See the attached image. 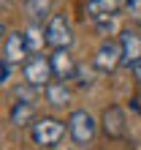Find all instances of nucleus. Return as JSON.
<instances>
[{
  "label": "nucleus",
  "mask_w": 141,
  "mask_h": 150,
  "mask_svg": "<svg viewBox=\"0 0 141 150\" xmlns=\"http://www.w3.org/2000/svg\"><path fill=\"white\" fill-rule=\"evenodd\" d=\"M43 41L54 52L57 49H70V44H73V28L65 19V14H52L49 16L46 28H43Z\"/></svg>",
  "instance_id": "1"
},
{
  "label": "nucleus",
  "mask_w": 141,
  "mask_h": 150,
  "mask_svg": "<svg viewBox=\"0 0 141 150\" xmlns=\"http://www.w3.org/2000/svg\"><path fill=\"white\" fill-rule=\"evenodd\" d=\"M95 131H98V123L87 109H73L68 117V134L76 145H90L95 139Z\"/></svg>",
  "instance_id": "2"
},
{
  "label": "nucleus",
  "mask_w": 141,
  "mask_h": 150,
  "mask_svg": "<svg viewBox=\"0 0 141 150\" xmlns=\"http://www.w3.org/2000/svg\"><path fill=\"white\" fill-rule=\"evenodd\" d=\"M30 137L35 145H43V147H54L60 139L65 137V123L57 120V117H38L30 128Z\"/></svg>",
  "instance_id": "3"
},
{
  "label": "nucleus",
  "mask_w": 141,
  "mask_h": 150,
  "mask_svg": "<svg viewBox=\"0 0 141 150\" xmlns=\"http://www.w3.org/2000/svg\"><path fill=\"white\" fill-rule=\"evenodd\" d=\"M92 66L98 71H114L117 66H122V49H119V38H103L101 47L95 49V57H92Z\"/></svg>",
  "instance_id": "4"
},
{
  "label": "nucleus",
  "mask_w": 141,
  "mask_h": 150,
  "mask_svg": "<svg viewBox=\"0 0 141 150\" xmlns=\"http://www.w3.org/2000/svg\"><path fill=\"white\" fill-rule=\"evenodd\" d=\"M22 74H24V85H30V87H46L52 82V76H54L49 57H41V55H33L22 66Z\"/></svg>",
  "instance_id": "5"
},
{
  "label": "nucleus",
  "mask_w": 141,
  "mask_h": 150,
  "mask_svg": "<svg viewBox=\"0 0 141 150\" xmlns=\"http://www.w3.org/2000/svg\"><path fill=\"white\" fill-rule=\"evenodd\" d=\"M101 126H103V134L109 139H122L128 134V117H125V109L119 104H111L106 107L101 115Z\"/></svg>",
  "instance_id": "6"
},
{
  "label": "nucleus",
  "mask_w": 141,
  "mask_h": 150,
  "mask_svg": "<svg viewBox=\"0 0 141 150\" xmlns=\"http://www.w3.org/2000/svg\"><path fill=\"white\" fill-rule=\"evenodd\" d=\"M27 41H24V33L22 30H11L3 41V66H19L24 57H27Z\"/></svg>",
  "instance_id": "7"
},
{
  "label": "nucleus",
  "mask_w": 141,
  "mask_h": 150,
  "mask_svg": "<svg viewBox=\"0 0 141 150\" xmlns=\"http://www.w3.org/2000/svg\"><path fill=\"white\" fill-rule=\"evenodd\" d=\"M119 49H122V66L133 68L141 60V36L136 30H122L119 33Z\"/></svg>",
  "instance_id": "8"
},
{
  "label": "nucleus",
  "mask_w": 141,
  "mask_h": 150,
  "mask_svg": "<svg viewBox=\"0 0 141 150\" xmlns=\"http://www.w3.org/2000/svg\"><path fill=\"white\" fill-rule=\"evenodd\" d=\"M49 66H52V74H54L60 82H65V79H73L76 76V60L70 57L68 49H57L54 55L49 57Z\"/></svg>",
  "instance_id": "9"
},
{
  "label": "nucleus",
  "mask_w": 141,
  "mask_h": 150,
  "mask_svg": "<svg viewBox=\"0 0 141 150\" xmlns=\"http://www.w3.org/2000/svg\"><path fill=\"white\" fill-rule=\"evenodd\" d=\"M122 3H125V0H87L84 11H87V16L95 19V22H101V19H114L117 11L122 8Z\"/></svg>",
  "instance_id": "10"
},
{
  "label": "nucleus",
  "mask_w": 141,
  "mask_h": 150,
  "mask_svg": "<svg viewBox=\"0 0 141 150\" xmlns=\"http://www.w3.org/2000/svg\"><path fill=\"white\" fill-rule=\"evenodd\" d=\"M8 117H11V123L19 126V128L35 123V107H33V101H16L11 107V112H8Z\"/></svg>",
  "instance_id": "11"
},
{
  "label": "nucleus",
  "mask_w": 141,
  "mask_h": 150,
  "mask_svg": "<svg viewBox=\"0 0 141 150\" xmlns=\"http://www.w3.org/2000/svg\"><path fill=\"white\" fill-rule=\"evenodd\" d=\"M43 93H46V101L52 107H65L70 101V90H68L65 82H54V79H52V82L43 87Z\"/></svg>",
  "instance_id": "12"
},
{
  "label": "nucleus",
  "mask_w": 141,
  "mask_h": 150,
  "mask_svg": "<svg viewBox=\"0 0 141 150\" xmlns=\"http://www.w3.org/2000/svg\"><path fill=\"white\" fill-rule=\"evenodd\" d=\"M24 14L33 22L46 19V16H52V0H24Z\"/></svg>",
  "instance_id": "13"
},
{
  "label": "nucleus",
  "mask_w": 141,
  "mask_h": 150,
  "mask_svg": "<svg viewBox=\"0 0 141 150\" xmlns=\"http://www.w3.org/2000/svg\"><path fill=\"white\" fill-rule=\"evenodd\" d=\"M22 33H24V41H27V49L30 52H35L41 44H46V41H43V33L38 28H27V30H22Z\"/></svg>",
  "instance_id": "14"
},
{
  "label": "nucleus",
  "mask_w": 141,
  "mask_h": 150,
  "mask_svg": "<svg viewBox=\"0 0 141 150\" xmlns=\"http://www.w3.org/2000/svg\"><path fill=\"white\" fill-rule=\"evenodd\" d=\"M125 14L130 16V19H136V22H141V0H125Z\"/></svg>",
  "instance_id": "15"
},
{
  "label": "nucleus",
  "mask_w": 141,
  "mask_h": 150,
  "mask_svg": "<svg viewBox=\"0 0 141 150\" xmlns=\"http://www.w3.org/2000/svg\"><path fill=\"white\" fill-rule=\"evenodd\" d=\"M133 76H136V79H138V82H141V60H138V63L133 66Z\"/></svg>",
  "instance_id": "16"
},
{
  "label": "nucleus",
  "mask_w": 141,
  "mask_h": 150,
  "mask_svg": "<svg viewBox=\"0 0 141 150\" xmlns=\"http://www.w3.org/2000/svg\"><path fill=\"white\" fill-rule=\"evenodd\" d=\"M3 33H6V28H3V22H0V38H3Z\"/></svg>",
  "instance_id": "17"
}]
</instances>
